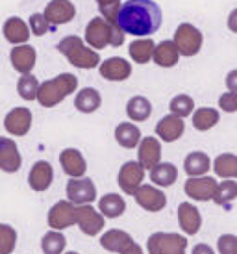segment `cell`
<instances>
[{"label":"cell","instance_id":"6da1fadb","mask_svg":"<svg viewBox=\"0 0 237 254\" xmlns=\"http://www.w3.org/2000/svg\"><path fill=\"white\" fill-rule=\"evenodd\" d=\"M113 24L124 34L152 36L161 24V9L152 0H128L120 6Z\"/></svg>","mask_w":237,"mask_h":254},{"label":"cell","instance_id":"7a4b0ae2","mask_svg":"<svg viewBox=\"0 0 237 254\" xmlns=\"http://www.w3.org/2000/svg\"><path fill=\"white\" fill-rule=\"evenodd\" d=\"M76 87H78V78L74 74H70V72H63L59 76L39 84L35 99L39 100V104L43 108H54L59 102H63L69 95H72V93L76 91Z\"/></svg>","mask_w":237,"mask_h":254},{"label":"cell","instance_id":"3957f363","mask_svg":"<svg viewBox=\"0 0 237 254\" xmlns=\"http://www.w3.org/2000/svg\"><path fill=\"white\" fill-rule=\"evenodd\" d=\"M56 49L69 60L70 65H74L78 69H95L102 62L97 50L85 47L84 39L78 36L63 37L61 41L58 43Z\"/></svg>","mask_w":237,"mask_h":254},{"label":"cell","instance_id":"277c9868","mask_svg":"<svg viewBox=\"0 0 237 254\" xmlns=\"http://www.w3.org/2000/svg\"><path fill=\"white\" fill-rule=\"evenodd\" d=\"M126 34L115 24L106 22L102 17L91 19L85 26V41L93 49H104V47H120L124 43Z\"/></svg>","mask_w":237,"mask_h":254},{"label":"cell","instance_id":"5b68a950","mask_svg":"<svg viewBox=\"0 0 237 254\" xmlns=\"http://www.w3.org/2000/svg\"><path fill=\"white\" fill-rule=\"evenodd\" d=\"M187 238L175 232H154L147 241L148 254H185Z\"/></svg>","mask_w":237,"mask_h":254},{"label":"cell","instance_id":"8992f818","mask_svg":"<svg viewBox=\"0 0 237 254\" xmlns=\"http://www.w3.org/2000/svg\"><path fill=\"white\" fill-rule=\"evenodd\" d=\"M202 32L193 26V24H189V22H181L180 26L175 30V43L176 50H178V54L180 56H196L200 49H202Z\"/></svg>","mask_w":237,"mask_h":254},{"label":"cell","instance_id":"52a82bcc","mask_svg":"<svg viewBox=\"0 0 237 254\" xmlns=\"http://www.w3.org/2000/svg\"><path fill=\"white\" fill-rule=\"evenodd\" d=\"M67 197L70 204H91L93 200H97V186L91 178H72L67 182Z\"/></svg>","mask_w":237,"mask_h":254},{"label":"cell","instance_id":"ba28073f","mask_svg":"<svg viewBox=\"0 0 237 254\" xmlns=\"http://www.w3.org/2000/svg\"><path fill=\"white\" fill-rule=\"evenodd\" d=\"M133 198L143 210L152 213L161 212L167 206V197L163 195V191L158 190L156 186H148V184H141L137 191L133 193Z\"/></svg>","mask_w":237,"mask_h":254},{"label":"cell","instance_id":"9c48e42d","mask_svg":"<svg viewBox=\"0 0 237 254\" xmlns=\"http://www.w3.org/2000/svg\"><path fill=\"white\" fill-rule=\"evenodd\" d=\"M45 21L50 26H59V24H67L76 17V7L70 0H50L49 6L45 7Z\"/></svg>","mask_w":237,"mask_h":254},{"label":"cell","instance_id":"30bf717a","mask_svg":"<svg viewBox=\"0 0 237 254\" xmlns=\"http://www.w3.org/2000/svg\"><path fill=\"white\" fill-rule=\"evenodd\" d=\"M49 226L52 230L61 232L76 223V206L70 204L69 200H59L50 208L49 212Z\"/></svg>","mask_w":237,"mask_h":254},{"label":"cell","instance_id":"8fae6325","mask_svg":"<svg viewBox=\"0 0 237 254\" xmlns=\"http://www.w3.org/2000/svg\"><path fill=\"white\" fill-rule=\"evenodd\" d=\"M76 225L85 236H98L104 228V217L91 204H84L76 208Z\"/></svg>","mask_w":237,"mask_h":254},{"label":"cell","instance_id":"7c38bea8","mask_svg":"<svg viewBox=\"0 0 237 254\" xmlns=\"http://www.w3.org/2000/svg\"><path fill=\"white\" fill-rule=\"evenodd\" d=\"M143 180H145V169L137 162H126L118 171L117 182L126 195L133 197V193L143 184Z\"/></svg>","mask_w":237,"mask_h":254},{"label":"cell","instance_id":"4fadbf2b","mask_svg":"<svg viewBox=\"0 0 237 254\" xmlns=\"http://www.w3.org/2000/svg\"><path fill=\"white\" fill-rule=\"evenodd\" d=\"M217 180L213 177H195V178H189L183 190H185V195L191 197L193 200H198V202H208L211 200L213 193H215L217 188Z\"/></svg>","mask_w":237,"mask_h":254},{"label":"cell","instance_id":"5bb4252c","mask_svg":"<svg viewBox=\"0 0 237 254\" xmlns=\"http://www.w3.org/2000/svg\"><path fill=\"white\" fill-rule=\"evenodd\" d=\"M98 71H100V76L110 82H124L132 74V65L124 58L113 56L98 65Z\"/></svg>","mask_w":237,"mask_h":254},{"label":"cell","instance_id":"9a60e30c","mask_svg":"<svg viewBox=\"0 0 237 254\" xmlns=\"http://www.w3.org/2000/svg\"><path fill=\"white\" fill-rule=\"evenodd\" d=\"M4 127L11 135H26L32 128V112L28 108H13L11 112H7Z\"/></svg>","mask_w":237,"mask_h":254},{"label":"cell","instance_id":"2e32d148","mask_svg":"<svg viewBox=\"0 0 237 254\" xmlns=\"http://www.w3.org/2000/svg\"><path fill=\"white\" fill-rule=\"evenodd\" d=\"M185 132V123L176 117L173 113H169L165 117H161L156 125V135L160 137L163 143H173L176 139H180Z\"/></svg>","mask_w":237,"mask_h":254},{"label":"cell","instance_id":"e0dca14e","mask_svg":"<svg viewBox=\"0 0 237 254\" xmlns=\"http://www.w3.org/2000/svg\"><path fill=\"white\" fill-rule=\"evenodd\" d=\"M22 165L19 147L9 137H0V169L4 173H17Z\"/></svg>","mask_w":237,"mask_h":254},{"label":"cell","instance_id":"ac0fdd59","mask_svg":"<svg viewBox=\"0 0 237 254\" xmlns=\"http://www.w3.org/2000/svg\"><path fill=\"white\" fill-rule=\"evenodd\" d=\"M9 60H11V65H13V69L17 72H21V74H32V71H34L35 67V60H37V52L30 45H19V47L11 49Z\"/></svg>","mask_w":237,"mask_h":254},{"label":"cell","instance_id":"d6986e66","mask_svg":"<svg viewBox=\"0 0 237 254\" xmlns=\"http://www.w3.org/2000/svg\"><path fill=\"white\" fill-rule=\"evenodd\" d=\"M52 180H54V169H52V165L49 162L39 160V162H35L32 165L28 175V184L34 191H37V193L47 191L50 188Z\"/></svg>","mask_w":237,"mask_h":254},{"label":"cell","instance_id":"ffe728a7","mask_svg":"<svg viewBox=\"0 0 237 254\" xmlns=\"http://www.w3.org/2000/svg\"><path fill=\"white\" fill-rule=\"evenodd\" d=\"M59 163H61L65 175H69L70 178H82L87 171L85 158L78 148H65L59 154Z\"/></svg>","mask_w":237,"mask_h":254},{"label":"cell","instance_id":"44dd1931","mask_svg":"<svg viewBox=\"0 0 237 254\" xmlns=\"http://www.w3.org/2000/svg\"><path fill=\"white\" fill-rule=\"evenodd\" d=\"M178 223L187 236H195L202 226V215L198 212V208L191 202H181L178 206Z\"/></svg>","mask_w":237,"mask_h":254},{"label":"cell","instance_id":"7402d4cb","mask_svg":"<svg viewBox=\"0 0 237 254\" xmlns=\"http://www.w3.org/2000/svg\"><path fill=\"white\" fill-rule=\"evenodd\" d=\"M137 154H139V165L143 169H152L156 163L161 160V145L156 137H145L137 145Z\"/></svg>","mask_w":237,"mask_h":254},{"label":"cell","instance_id":"603a6c76","mask_svg":"<svg viewBox=\"0 0 237 254\" xmlns=\"http://www.w3.org/2000/svg\"><path fill=\"white\" fill-rule=\"evenodd\" d=\"M133 243L132 236L124 230H117V228H112V230H108V232L102 234V238H100V245L102 249L106 251H110V253H122L126 249L130 247Z\"/></svg>","mask_w":237,"mask_h":254},{"label":"cell","instance_id":"cb8c5ba5","mask_svg":"<svg viewBox=\"0 0 237 254\" xmlns=\"http://www.w3.org/2000/svg\"><path fill=\"white\" fill-rule=\"evenodd\" d=\"M4 37L11 45H26V41L30 39V28L28 24L19 19V17H9L6 22H4Z\"/></svg>","mask_w":237,"mask_h":254},{"label":"cell","instance_id":"d4e9b609","mask_svg":"<svg viewBox=\"0 0 237 254\" xmlns=\"http://www.w3.org/2000/svg\"><path fill=\"white\" fill-rule=\"evenodd\" d=\"M152 60L156 62V65H160L163 69H171V67H175L178 64L180 54L176 50L175 43L171 41V39H165V41H161L160 45L154 47Z\"/></svg>","mask_w":237,"mask_h":254},{"label":"cell","instance_id":"484cf974","mask_svg":"<svg viewBox=\"0 0 237 254\" xmlns=\"http://www.w3.org/2000/svg\"><path fill=\"white\" fill-rule=\"evenodd\" d=\"M126 212L124 198L117 193H108L98 200V213L104 219H117Z\"/></svg>","mask_w":237,"mask_h":254},{"label":"cell","instance_id":"4316f807","mask_svg":"<svg viewBox=\"0 0 237 254\" xmlns=\"http://www.w3.org/2000/svg\"><path fill=\"white\" fill-rule=\"evenodd\" d=\"M150 180L160 188H169L178 180V169L175 163L160 162L150 169Z\"/></svg>","mask_w":237,"mask_h":254},{"label":"cell","instance_id":"83f0119b","mask_svg":"<svg viewBox=\"0 0 237 254\" xmlns=\"http://www.w3.org/2000/svg\"><path fill=\"white\" fill-rule=\"evenodd\" d=\"M211 167V160L206 152H191L183 160V169L189 175V178L204 177Z\"/></svg>","mask_w":237,"mask_h":254},{"label":"cell","instance_id":"f1b7e54d","mask_svg":"<svg viewBox=\"0 0 237 254\" xmlns=\"http://www.w3.org/2000/svg\"><path fill=\"white\" fill-rule=\"evenodd\" d=\"M237 198V182L236 180H223L221 184H217L215 188V193H213V197L211 200L215 202L217 206H223L224 210H230L232 208V202Z\"/></svg>","mask_w":237,"mask_h":254},{"label":"cell","instance_id":"f546056e","mask_svg":"<svg viewBox=\"0 0 237 254\" xmlns=\"http://www.w3.org/2000/svg\"><path fill=\"white\" fill-rule=\"evenodd\" d=\"M115 141L124 148H135L141 141V130L133 123H120L115 128Z\"/></svg>","mask_w":237,"mask_h":254},{"label":"cell","instance_id":"4dcf8cb0","mask_svg":"<svg viewBox=\"0 0 237 254\" xmlns=\"http://www.w3.org/2000/svg\"><path fill=\"white\" fill-rule=\"evenodd\" d=\"M100 104H102V97H100V93L95 87H85V89L78 93L76 99H74V106H76L78 112L82 113L97 112Z\"/></svg>","mask_w":237,"mask_h":254},{"label":"cell","instance_id":"1f68e13d","mask_svg":"<svg viewBox=\"0 0 237 254\" xmlns=\"http://www.w3.org/2000/svg\"><path fill=\"white\" fill-rule=\"evenodd\" d=\"M126 115L132 121H147L152 115V104L145 97H132L126 104Z\"/></svg>","mask_w":237,"mask_h":254},{"label":"cell","instance_id":"d6a6232c","mask_svg":"<svg viewBox=\"0 0 237 254\" xmlns=\"http://www.w3.org/2000/svg\"><path fill=\"white\" fill-rule=\"evenodd\" d=\"M219 119H221V115L215 108H198L193 113V127L198 132H208L219 123Z\"/></svg>","mask_w":237,"mask_h":254},{"label":"cell","instance_id":"836d02e7","mask_svg":"<svg viewBox=\"0 0 237 254\" xmlns=\"http://www.w3.org/2000/svg\"><path fill=\"white\" fill-rule=\"evenodd\" d=\"M215 175L221 178H236L237 177V156L236 154H219L213 162Z\"/></svg>","mask_w":237,"mask_h":254},{"label":"cell","instance_id":"e575fe53","mask_svg":"<svg viewBox=\"0 0 237 254\" xmlns=\"http://www.w3.org/2000/svg\"><path fill=\"white\" fill-rule=\"evenodd\" d=\"M67 247V238L58 230H50L41 238L43 254H63Z\"/></svg>","mask_w":237,"mask_h":254},{"label":"cell","instance_id":"d590c367","mask_svg":"<svg viewBox=\"0 0 237 254\" xmlns=\"http://www.w3.org/2000/svg\"><path fill=\"white\" fill-rule=\"evenodd\" d=\"M154 47H156V43L150 37L148 39H137V41H133L130 45V56H132L135 64H148L152 60Z\"/></svg>","mask_w":237,"mask_h":254},{"label":"cell","instance_id":"8d00e7d4","mask_svg":"<svg viewBox=\"0 0 237 254\" xmlns=\"http://www.w3.org/2000/svg\"><path fill=\"white\" fill-rule=\"evenodd\" d=\"M169 110H171L173 115L183 119V117H187V115L193 113V110H195V100L191 99L189 95H176V97H173V100H171Z\"/></svg>","mask_w":237,"mask_h":254},{"label":"cell","instance_id":"74e56055","mask_svg":"<svg viewBox=\"0 0 237 254\" xmlns=\"http://www.w3.org/2000/svg\"><path fill=\"white\" fill-rule=\"evenodd\" d=\"M17 247V230L11 225L0 223V254H11Z\"/></svg>","mask_w":237,"mask_h":254},{"label":"cell","instance_id":"f35d334b","mask_svg":"<svg viewBox=\"0 0 237 254\" xmlns=\"http://www.w3.org/2000/svg\"><path fill=\"white\" fill-rule=\"evenodd\" d=\"M37 89H39V82L32 74H22L19 78V82H17V91L21 95V99L24 100H35Z\"/></svg>","mask_w":237,"mask_h":254},{"label":"cell","instance_id":"ab89813d","mask_svg":"<svg viewBox=\"0 0 237 254\" xmlns=\"http://www.w3.org/2000/svg\"><path fill=\"white\" fill-rule=\"evenodd\" d=\"M118 9H120V0H98V11L102 15V19L110 24L115 22Z\"/></svg>","mask_w":237,"mask_h":254},{"label":"cell","instance_id":"60d3db41","mask_svg":"<svg viewBox=\"0 0 237 254\" xmlns=\"http://www.w3.org/2000/svg\"><path fill=\"white\" fill-rule=\"evenodd\" d=\"M28 28L30 32L34 34V36L41 37L45 36V34H49V32H54V26H50L49 22L45 21V17H43V13H34L30 15V21H28Z\"/></svg>","mask_w":237,"mask_h":254},{"label":"cell","instance_id":"b9f144b4","mask_svg":"<svg viewBox=\"0 0 237 254\" xmlns=\"http://www.w3.org/2000/svg\"><path fill=\"white\" fill-rule=\"evenodd\" d=\"M217 249L221 254H237V238L234 234H223L217 240Z\"/></svg>","mask_w":237,"mask_h":254},{"label":"cell","instance_id":"7bdbcfd3","mask_svg":"<svg viewBox=\"0 0 237 254\" xmlns=\"http://www.w3.org/2000/svg\"><path fill=\"white\" fill-rule=\"evenodd\" d=\"M219 106H221V110H224V112H228V113L237 112V93L228 91V93H224V95H221Z\"/></svg>","mask_w":237,"mask_h":254},{"label":"cell","instance_id":"ee69618b","mask_svg":"<svg viewBox=\"0 0 237 254\" xmlns=\"http://www.w3.org/2000/svg\"><path fill=\"white\" fill-rule=\"evenodd\" d=\"M191 254H215V251L209 245H206V243H198V245L193 247V253Z\"/></svg>","mask_w":237,"mask_h":254},{"label":"cell","instance_id":"f6af8a7d","mask_svg":"<svg viewBox=\"0 0 237 254\" xmlns=\"http://www.w3.org/2000/svg\"><path fill=\"white\" fill-rule=\"evenodd\" d=\"M226 85L232 93H237V71H232L228 74V80H226Z\"/></svg>","mask_w":237,"mask_h":254},{"label":"cell","instance_id":"bcb514c9","mask_svg":"<svg viewBox=\"0 0 237 254\" xmlns=\"http://www.w3.org/2000/svg\"><path fill=\"white\" fill-rule=\"evenodd\" d=\"M120 254H143V249H141L139 243H135V241H133L132 245L126 249V251H122Z\"/></svg>","mask_w":237,"mask_h":254},{"label":"cell","instance_id":"7dc6e473","mask_svg":"<svg viewBox=\"0 0 237 254\" xmlns=\"http://www.w3.org/2000/svg\"><path fill=\"white\" fill-rule=\"evenodd\" d=\"M65 254H80V253H76V251H70V253H65Z\"/></svg>","mask_w":237,"mask_h":254},{"label":"cell","instance_id":"c3c4849f","mask_svg":"<svg viewBox=\"0 0 237 254\" xmlns=\"http://www.w3.org/2000/svg\"><path fill=\"white\" fill-rule=\"evenodd\" d=\"M97 2H98V0H97Z\"/></svg>","mask_w":237,"mask_h":254}]
</instances>
